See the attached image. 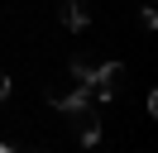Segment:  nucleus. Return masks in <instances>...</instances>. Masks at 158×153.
Returning a JSON list of instances; mask_svg holds the SVG:
<instances>
[{"label": "nucleus", "instance_id": "obj_1", "mask_svg": "<svg viewBox=\"0 0 158 153\" xmlns=\"http://www.w3.org/2000/svg\"><path fill=\"white\" fill-rule=\"evenodd\" d=\"M53 105H58L62 115H77V110H91V86L86 81H77V91H67V96H48Z\"/></svg>", "mask_w": 158, "mask_h": 153}, {"label": "nucleus", "instance_id": "obj_2", "mask_svg": "<svg viewBox=\"0 0 158 153\" xmlns=\"http://www.w3.org/2000/svg\"><path fill=\"white\" fill-rule=\"evenodd\" d=\"M62 24L67 29H86L91 24V5L86 0H67V5H62Z\"/></svg>", "mask_w": 158, "mask_h": 153}, {"label": "nucleus", "instance_id": "obj_3", "mask_svg": "<svg viewBox=\"0 0 158 153\" xmlns=\"http://www.w3.org/2000/svg\"><path fill=\"white\" fill-rule=\"evenodd\" d=\"M67 67H72V76H77V81H86V86H91V72H96V62H86V57H72Z\"/></svg>", "mask_w": 158, "mask_h": 153}, {"label": "nucleus", "instance_id": "obj_4", "mask_svg": "<svg viewBox=\"0 0 158 153\" xmlns=\"http://www.w3.org/2000/svg\"><path fill=\"white\" fill-rule=\"evenodd\" d=\"M139 24H144V29H158V14H153V0H148L144 10H139Z\"/></svg>", "mask_w": 158, "mask_h": 153}, {"label": "nucleus", "instance_id": "obj_5", "mask_svg": "<svg viewBox=\"0 0 158 153\" xmlns=\"http://www.w3.org/2000/svg\"><path fill=\"white\" fill-rule=\"evenodd\" d=\"M5 101H10V76L0 72V105H5Z\"/></svg>", "mask_w": 158, "mask_h": 153}]
</instances>
